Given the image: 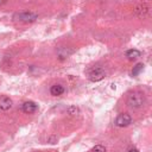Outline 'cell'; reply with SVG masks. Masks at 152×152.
Instances as JSON below:
<instances>
[{
    "label": "cell",
    "instance_id": "cell-13",
    "mask_svg": "<svg viewBox=\"0 0 152 152\" xmlns=\"http://www.w3.org/2000/svg\"><path fill=\"white\" fill-rule=\"evenodd\" d=\"M4 2H5V1H4V0H0V5H2V4H4Z\"/></svg>",
    "mask_w": 152,
    "mask_h": 152
},
{
    "label": "cell",
    "instance_id": "cell-6",
    "mask_svg": "<svg viewBox=\"0 0 152 152\" xmlns=\"http://www.w3.org/2000/svg\"><path fill=\"white\" fill-rule=\"evenodd\" d=\"M11 107H12V100L6 95H1L0 96V109L1 110H7Z\"/></svg>",
    "mask_w": 152,
    "mask_h": 152
},
{
    "label": "cell",
    "instance_id": "cell-12",
    "mask_svg": "<svg viewBox=\"0 0 152 152\" xmlns=\"http://www.w3.org/2000/svg\"><path fill=\"white\" fill-rule=\"evenodd\" d=\"M128 152H139L137 148H131V150H128Z\"/></svg>",
    "mask_w": 152,
    "mask_h": 152
},
{
    "label": "cell",
    "instance_id": "cell-8",
    "mask_svg": "<svg viewBox=\"0 0 152 152\" xmlns=\"http://www.w3.org/2000/svg\"><path fill=\"white\" fill-rule=\"evenodd\" d=\"M141 56V52L139 50H135V49H131L128 51H126V57L128 59H137L138 57Z\"/></svg>",
    "mask_w": 152,
    "mask_h": 152
},
{
    "label": "cell",
    "instance_id": "cell-3",
    "mask_svg": "<svg viewBox=\"0 0 152 152\" xmlns=\"http://www.w3.org/2000/svg\"><path fill=\"white\" fill-rule=\"evenodd\" d=\"M104 75H106L104 70H103L102 68L97 66V68H94V69H91V70L89 71L88 78H89L91 82H99V81H101V80L104 77Z\"/></svg>",
    "mask_w": 152,
    "mask_h": 152
},
{
    "label": "cell",
    "instance_id": "cell-10",
    "mask_svg": "<svg viewBox=\"0 0 152 152\" xmlns=\"http://www.w3.org/2000/svg\"><path fill=\"white\" fill-rule=\"evenodd\" d=\"M90 152H106V148H104V146H102V145H96V146H94V147L91 148Z\"/></svg>",
    "mask_w": 152,
    "mask_h": 152
},
{
    "label": "cell",
    "instance_id": "cell-7",
    "mask_svg": "<svg viewBox=\"0 0 152 152\" xmlns=\"http://www.w3.org/2000/svg\"><path fill=\"white\" fill-rule=\"evenodd\" d=\"M50 93H51V95H53V96H59V95H62V94L64 93V88H63V86H61V84H53V86L50 88Z\"/></svg>",
    "mask_w": 152,
    "mask_h": 152
},
{
    "label": "cell",
    "instance_id": "cell-1",
    "mask_svg": "<svg viewBox=\"0 0 152 152\" xmlns=\"http://www.w3.org/2000/svg\"><path fill=\"white\" fill-rule=\"evenodd\" d=\"M145 102V97H144V94L139 93V91H134V93H131L127 97V104L132 108H139L144 104Z\"/></svg>",
    "mask_w": 152,
    "mask_h": 152
},
{
    "label": "cell",
    "instance_id": "cell-9",
    "mask_svg": "<svg viewBox=\"0 0 152 152\" xmlns=\"http://www.w3.org/2000/svg\"><path fill=\"white\" fill-rule=\"evenodd\" d=\"M142 69H144V64H142V63H138V64L133 68V70H132V75H133V76L139 75V74L142 71Z\"/></svg>",
    "mask_w": 152,
    "mask_h": 152
},
{
    "label": "cell",
    "instance_id": "cell-2",
    "mask_svg": "<svg viewBox=\"0 0 152 152\" xmlns=\"http://www.w3.org/2000/svg\"><path fill=\"white\" fill-rule=\"evenodd\" d=\"M13 19L20 23H33L37 19V14L32 12H20L13 15Z\"/></svg>",
    "mask_w": 152,
    "mask_h": 152
},
{
    "label": "cell",
    "instance_id": "cell-4",
    "mask_svg": "<svg viewBox=\"0 0 152 152\" xmlns=\"http://www.w3.org/2000/svg\"><path fill=\"white\" fill-rule=\"evenodd\" d=\"M131 122H132V118L127 113H121L115 119V125L118 127H127L128 125H131Z\"/></svg>",
    "mask_w": 152,
    "mask_h": 152
},
{
    "label": "cell",
    "instance_id": "cell-5",
    "mask_svg": "<svg viewBox=\"0 0 152 152\" xmlns=\"http://www.w3.org/2000/svg\"><path fill=\"white\" fill-rule=\"evenodd\" d=\"M23 112L26 113V114H32L34 113L37 109H38V106L33 102V101H26L23 103V107H21Z\"/></svg>",
    "mask_w": 152,
    "mask_h": 152
},
{
    "label": "cell",
    "instance_id": "cell-11",
    "mask_svg": "<svg viewBox=\"0 0 152 152\" xmlns=\"http://www.w3.org/2000/svg\"><path fill=\"white\" fill-rule=\"evenodd\" d=\"M68 113H69L70 115H76V114L78 113V108H76L75 106H71V107L68 108Z\"/></svg>",
    "mask_w": 152,
    "mask_h": 152
}]
</instances>
